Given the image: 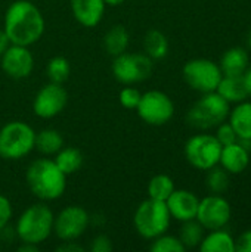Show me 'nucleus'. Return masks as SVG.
<instances>
[{
    "label": "nucleus",
    "instance_id": "nucleus-1",
    "mask_svg": "<svg viewBox=\"0 0 251 252\" xmlns=\"http://www.w3.org/2000/svg\"><path fill=\"white\" fill-rule=\"evenodd\" d=\"M3 30L12 44L31 46L44 32L41 10L30 0H16L9 4L4 13Z\"/></svg>",
    "mask_w": 251,
    "mask_h": 252
},
{
    "label": "nucleus",
    "instance_id": "nucleus-2",
    "mask_svg": "<svg viewBox=\"0 0 251 252\" xmlns=\"http://www.w3.org/2000/svg\"><path fill=\"white\" fill-rule=\"evenodd\" d=\"M25 182L31 193L43 202L59 199L67 188V176L49 158L34 159L25 171Z\"/></svg>",
    "mask_w": 251,
    "mask_h": 252
},
{
    "label": "nucleus",
    "instance_id": "nucleus-3",
    "mask_svg": "<svg viewBox=\"0 0 251 252\" xmlns=\"http://www.w3.org/2000/svg\"><path fill=\"white\" fill-rule=\"evenodd\" d=\"M53 211L43 201L31 204L16 220V238L24 244H43L53 233Z\"/></svg>",
    "mask_w": 251,
    "mask_h": 252
},
{
    "label": "nucleus",
    "instance_id": "nucleus-4",
    "mask_svg": "<svg viewBox=\"0 0 251 252\" xmlns=\"http://www.w3.org/2000/svg\"><path fill=\"white\" fill-rule=\"evenodd\" d=\"M231 103L225 100L217 92L203 93V96L191 106L186 114V121L191 127L207 130L217 127L228 120Z\"/></svg>",
    "mask_w": 251,
    "mask_h": 252
},
{
    "label": "nucleus",
    "instance_id": "nucleus-5",
    "mask_svg": "<svg viewBox=\"0 0 251 252\" xmlns=\"http://www.w3.org/2000/svg\"><path fill=\"white\" fill-rule=\"evenodd\" d=\"M170 221L172 216L166 202L151 198L142 201L133 216V226L138 235L148 241L166 233L170 227Z\"/></svg>",
    "mask_w": 251,
    "mask_h": 252
},
{
    "label": "nucleus",
    "instance_id": "nucleus-6",
    "mask_svg": "<svg viewBox=\"0 0 251 252\" xmlns=\"http://www.w3.org/2000/svg\"><path fill=\"white\" fill-rule=\"evenodd\" d=\"M36 131L24 121H10L0 128V158L18 161L34 151Z\"/></svg>",
    "mask_w": 251,
    "mask_h": 252
},
{
    "label": "nucleus",
    "instance_id": "nucleus-7",
    "mask_svg": "<svg viewBox=\"0 0 251 252\" xmlns=\"http://www.w3.org/2000/svg\"><path fill=\"white\" fill-rule=\"evenodd\" d=\"M152 71L154 61L146 53L124 52L112 61V75L124 86H132L148 80L152 75Z\"/></svg>",
    "mask_w": 251,
    "mask_h": 252
},
{
    "label": "nucleus",
    "instance_id": "nucleus-8",
    "mask_svg": "<svg viewBox=\"0 0 251 252\" xmlns=\"http://www.w3.org/2000/svg\"><path fill=\"white\" fill-rule=\"evenodd\" d=\"M182 74H183L185 83L192 90L200 92V93L216 92L223 77L219 63L206 58H197V59L188 61L183 65Z\"/></svg>",
    "mask_w": 251,
    "mask_h": 252
},
{
    "label": "nucleus",
    "instance_id": "nucleus-9",
    "mask_svg": "<svg viewBox=\"0 0 251 252\" xmlns=\"http://www.w3.org/2000/svg\"><path fill=\"white\" fill-rule=\"evenodd\" d=\"M185 158L197 170H210L219 165L222 145L215 134H195L185 143Z\"/></svg>",
    "mask_w": 251,
    "mask_h": 252
},
{
    "label": "nucleus",
    "instance_id": "nucleus-10",
    "mask_svg": "<svg viewBox=\"0 0 251 252\" xmlns=\"http://www.w3.org/2000/svg\"><path fill=\"white\" fill-rule=\"evenodd\" d=\"M139 118L149 126H164L175 115V103L170 96L161 90H149L142 93L138 108Z\"/></svg>",
    "mask_w": 251,
    "mask_h": 252
},
{
    "label": "nucleus",
    "instance_id": "nucleus-11",
    "mask_svg": "<svg viewBox=\"0 0 251 252\" xmlns=\"http://www.w3.org/2000/svg\"><path fill=\"white\" fill-rule=\"evenodd\" d=\"M90 226V214L80 205H68L53 217V233L59 241H77Z\"/></svg>",
    "mask_w": 251,
    "mask_h": 252
},
{
    "label": "nucleus",
    "instance_id": "nucleus-12",
    "mask_svg": "<svg viewBox=\"0 0 251 252\" xmlns=\"http://www.w3.org/2000/svg\"><path fill=\"white\" fill-rule=\"evenodd\" d=\"M232 217V208L229 202L222 196L212 193L200 199L197 221L204 227V230L225 229Z\"/></svg>",
    "mask_w": 251,
    "mask_h": 252
},
{
    "label": "nucleus",
    "instance_id": "nucleus-13",
    "mask_svg": "<svg viewBox=\"0 0 251 252\" xmlns=\"http://www.w3.org/2000/svg\"><path fill=\"white\" fill-rule=\"evenodd\" d=\"M68 102V93L58 83H47L44 84L33 100V112L43 120H50L59 115Z\"/></svg>",
    "mask_w": 251,
    "mask_h": 252
},
{
    "label": "nucleus",
    "instance_id": "nucleus-14",
    "mask_svg": "<svg viewBox=\"0 0 251 252\" xmlns=\"http://www.w3.org/2000/svg\"><path fill=\"white\" fill-rule=\"evenodd\" d=\"M0 66L9 78L24 80L33 72L34 58L28 46L10 43V46L0 56Z\"/></svg>",
    "mask_w": 251,
    "mask_h": 252
},
{
    "label": "nucleus",
    "instance_id": "nucleus-15",
    "mask_svg": "<svg viewBox=\"0 0 251 252\" xmlns=\"http://www.w3.org/2000/svg\"><path fill=\"white\" fill-rule=\"evenodd\" d=\"M198 204H200L198 196L186 189H175L166 201L172 219L180 223L194 220L197 217Z\"/></svg>",
    "mask_w": 251,
    "mask_h": 252
},
{
    "label": "nucleus",
    "instance_id": "nucleus-16",
    "mask_svg": "<svg viewBox=\"0 0 251 252\" xmlns=\"http://www.w3.org/2000/svg\"><path fill=\"white\" fill-rule=\"evenodd\" d=\"M107 4L104 0H71V10L78 24L86 28L96 27L105 13Z\"/></svg>",
    "mask_w": 251,
    "mask_h": 252
},
{
    "label": "nucleus",
    "instance_id": "nucleus-17",
    "mask_svg": "<svg viewBox=\"0 0 251 252\" xmlns=\"http://www.w3.org/2000/svg\"><path fill=\"white\" fill-rule=\"evenodd\" d=\"M250 164V151H247L240 142L222 146L219 165L229 174H241Z\"/></svg>",
    "mask_w": 251,
    "mask_h": 252
},
{
    "label": "nucleus",
    "instance_id": "nucleus-18",
    "mask_svg": "<svg viewBox=\"0 0 251 252\" xmlns=\"http://www.w3.org/2000/svg\"><path fill=\"white\" fill-rule=\"evenodd\" d=\"M250 65V58L246 49L231 47L228 49L220 59V69L223 75H243L247 66Z\"/></svg>",
    "mask_w": 251,
    "mask_h": 252
},
{
    "label": "nucleus",
    "instance_id": "nucleus-19",
    "mask_svg": "<svg viewBox=\"0 0 251 252\" xmlns=\"http://www.w3.org/2000/svg\"><path fill=\"white\" fill-rule=\"evenodd\" d=\"M229 124L235 130L238 139L251 140V100L235 103V108L229 112Z\"/></svg>",
    "mask_w": 251,
    "mask_h": 252
},
{
    "label": "nucleus",
    "instance_id": "nucleus-20",
    "mask_svg": "<svg viewBox=\"0 0 251 252\" xmlns=\"http://www.w3.org/2000/svg\"><path fill=\"white\" fill-rule=\"evenodd\" d=\"M198 248L201 252H235V239L225 229L209 230Z\"/></svg>",
    "mask_w": 251,
    "mask_h": 252
},
{
    "label": "nucleus",
    "instance_id": "nucleus-21",
    "mask_svg": "<svg viewBox=\"0 0 251 252\" xmlns=\"http://www.w3.org/2000/svg\"><path fill=\"white\" fill-rule=\"evenodd\" d=\"M216 92L229 103H240L249 97L243 81V75H223Z\"/></svg>",
    "mask_w": 251,
    "mask_h": 252
},
{
    "label": "nucleus",
    "instance_id": "nucleus-22",
    "mask_svg": "<svg viewBox=\"0 0 251 252\" xmlns=\"http://www.w3.org/2000/svg\"><path fill=\"white\" fill-rule=\"evenodd\" d=\"M130 43V34L126 27L114 25L104 35V49L112 58L127 52Z\"/></svg>",
    "mask_w": 251,
    "mask_h": 252
},
{
    "label": "nucleus",
    "instance_id": "nucleus-23",
    "mask_svg": "<svg viewBox=\"0 0 251 252\" xmlns=\"http://www.w3.org/2000/svg\"><path fill=\"white\" fill-rule=\"evenodd\" d=\"M53 161H55V164L59 167V170L65 176H70V174L77 173L83 167L84 157H83V154L77 148L64 146L59 152L55 154Z\"/></svg>",
    "mask_w": 251,
    "mask_h": 252
},
{
    "label": "nucleus",
    "instance_id": "nucleus-24",
    "mask_svg": "<svg viewBox=\"0 0 251 252\" xmlns=\"http://www.w3.org/2000/svg\"><path fill=\"white\" fill-rule=\"evenodd\" d=\"M64 148V137L62 134L55 128H43L38 133H36V145L34 149H37L41 155H55Z\"/></svg>",
    "mask_w": 251,
    "mask_h": 252
},
{
    "label": "nucleus",
    "instance_id": "nucleus-25",
    "mask_svg": "<svg viewBox=\"0 0 251 252\" xmlns=\"http://www.w3.org/2000/svg\"><path fill=\"white\" fill-rule=\"evenodd\" d=\"M143 53L152 61H160L169 53V40L160 30H149L143 37Z\"/></svg>",
    "mask_w": 251,
    "mask_h": 252
},
{
    "label": "nucleus",
    "instance_id": "nucleus-26",
    "mask_svg": "<svg viewBox=\"0 0 251 252\" xmlns=\"http://www.w3.org/2000/svg\"><path fill=\"white\" fill-rule=\"evenodd\" d=\"M175 189V182L170 176L157 174L148 183V198L166 202Z\"/></svg>",
    "mask_w": 251,
    "mask_h": 252
},
{
    "label": "nucleus",
    "instance_id": "nucleus-27",
    "mask_svg": "<svg viewBox=\"0 0 251 252\" xmlns=\"http://www.w3.org/2000/svg\"><path fill=\"white\" fill-rule=\"evenodd\" d=\"M203 238H204V227L197 221V219L182 223L179 239L186 250L188 248H197L201 244Z\"/></svg>",
    "mask_w": 251,
    "mask_h": 252
},
{
    "label": "nucleus",
    "instance_id": "nucleus-28",
    "mask_svg": "<svg viewBox=\"0 0 251 252\" xmlns=\"http://www.w3.org/2000/svg\"><path fill=\"white\" fill-rule=\"evenodd\" d=\"M71 74V63L64 56L52 58L46 65V75L52 83L64 84Z\"/></svg>",
    "mask_w": 251,
    "mask_h": 252
},
{
    "label": "nucleus",
    "instance_id": "nucleus-29",
    "mask_svg": "<svg viewBox=\"0 0 251 252\" xmlns=\"http://www.w3.org/2000/svg\"><path fill=\"white\" fill-rule=\"evenodd\" d=\"M206 186L212 193L222 195L229 188V173L219 165L207 170Z\"/></svg>",
    "mask_w": 251,
    "mask_h": 252
},
{
    "label": "nucleus",
    "instance_id": "nucleus-30",
    "mask_svg": "<svg viewBox=\"0 0 251 252\" xmlns=\"http://www.w3.org/2000/svg\"><path fill=\"white\" fill-rule=\"evenodd\" d=\"M149 250L152 252H183L186 248L180 242L179 236L167 235L166 232L151 241Z\"/></svg>",
    "mask_w": 251,
    "mask_h": 252
},
{
    "label": "nucleus",
    "instance_id": "nucleus-31",
    "mask_svg": "<svg viewBox=\"0 0 251 252\" xmlns=\"http://www.w3.org/2000/svg\"><path fill=\"white\" fill-rule=\"evenodd\" d=\"M141 96H142V93L138 89H135L132 86H126L118 93V102L126 109H136L139 105Z\"/></svg>",
    "mask_w": 251,
    "mask_h": 252
},
{
    "label": "nucleus",
    "instance_id": "nucleus-32",
    "mask_svg": "<svg viewBox=\"0 0 251 252\" xmlns=\"http://www.w3.org/2000/svg\"><path fill=\"white\" fill-rule=\"evenodd\" d=\"M216 139L220 142L222 146H226V145H231V143H235L238 142V136L235 133V130L232 128V126L229 124V121H223L222 124L217 126V130H216Z\"/></svg>",
    "mask_w": 251,
    "mask_h": 252
},
{
    "label": "nucleus",
    "instance_id": "nucleus-33",
    "mask_svg": "<svg viewBox=\"0 0 251 252\" xmlns=\"http://www.w3.org/2000/svg\"><path fill=\"white\" fill-rule=\"evenodd\" d=\"M12 214H13V210H12V204L10 201L0 195V232L4 230L12 219Z\"/></svg>",
    "mask_w": 251,
    "mask_h": 252
},
{
    "label": "nucleus",
    "instance_id": "nucleus-34",
    "mask_svg": "<svg viewBox=\"0 0 251 252\" xmlns=\"http://www.w3.org/2000/svg\"><path fill=\"white\" fill-rule=\"evenodd\" d=\"M92 252H111L112 251V242L107 235H98L92 239L90 244Z\"/></svg>",
    "mask_w": 251,
    "mask_h": 252
},
{
    "label": "nucleus",
    "instance_id": "nucleus-35",
    "mask_svg": "<svg viewBox=\"0 0 251 252\" xmlns=\"http://www.w3.org/2000/svg\"><path fill=\"white\" fill-rule=\"evenodd\" d=\"M235 252H251V229L246 230L235 239Z\"/></svg>",
    "mask_w": 251,
    "mask_h": 252
},
{
    "label": "nucleus",
    "instance_id": "nucleus-36",
    "mask_svg": "<svg viewBox=\"0 0 251 252\" xmlns=\"http://www.w3.org/2000/svg\"><path fill=\"white\" fill-rule=\"evenodd\" d=\"M58 252H83L84 248L77 244V241H62V244L56 248Z\"/></svg>",
    "mask_w": 251,
    "mask_h": 252
},
{
    "label": "nucleus",
    "instance_id": "nucleus-37",
    "mask_svg": "<svg viewBox=\"0 0 251 252\" xmlns=\"http://www.w3.org/2000/svg\"><path fill=\"white\" fill-rule=\"evenodd\" d=\"M243 81H244V86H246V90H247L249 97H251V65H249L247 69L244 71V74H243Z\"/></svg>",
    "mask_w": 251,
    "mask_h": 252
},
{
    "label": "nucleus",
    "instance_id": "nucleus-38",
    "mask_svg": "<svg viewBox=\"0 0 251 252\" xmlns=\"http://www.w3.org/2000/svg\"><path fill=\"white\" fill-rule=\"evenodd\" d=\"M9 46H10V41H9V38H7V35H6L4 30L0 28V56L4 53V50H6Z\"/></svg>",
    "mask_w": 251,
    "mask_h": 252
},
{
    "label": "nucleus",
    "instance_id": "nucleus-39",
    "mask_svg": "<svg viewBox=\"0 0 251 252\" xmlns=\"http://www.w3.org/2000/svg\"><path fill=\"white\" fill-rule=\"evenodd\" d=\"M22 245L18 248L19 252H38V245H34V244H24L21 242Z\"/></svg>",
    "mask_w": 251,
    "mask_h": 252
},
{
    "label": "nucleus",
    "instance_id": "nucleus-40",
    "mask_svg": "<svg viewBox=\"0 0 251 252\" xmlns=\"http://www.w3.org/2000/svg\"><path fill=\"white\" fill-rule=\"evenodd\" d=\"M105 1V4L107 6H120V4H123L124 3V0H104Z\"/></svg>",
    "mask_w": 251,
    "mask_h": 252
},
{
    "label": "nucleus",
    "instance_id": "nucleus-41",
    "mask_svg": "<svg viewBox=\"0 0 251 252\" xmlns=\"http://www.w3.org/2000/svg\"><path fill=\"white\" fill-rule=\"evenodd\" d=\"M247 46H249V49L251 50V28L250 31H249V35H247Z\"/></svg>",
    "mask_w": 251,
    "mask_h": 252
}]
</instances>
